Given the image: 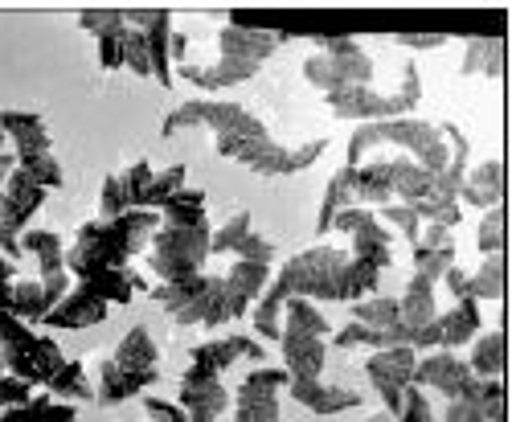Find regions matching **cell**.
<instances>
[{
    "mask_svg": "<svg viewBox=\"0 0 512 422\" xmlns=\"http://www.w3.org/2000/svg\"><path fill=\"white\" fill-rule=\"evenodd\" d=\"M189 128H205L213 136L218 156L238 160L242 168H250L254 177L304 173V168H312L328 148V140H320V136L300 140V144H283L254 111H246L242 103H222V99L181 103L177 111H168L164 123H160L164 136H177V132H189Z\"/></svg>",
    "mask_w": 512,
    "mask_h": 422,
    "instance_id": "cell-1",
    "label": "cell"
},
{
    "mask_svg": "<svg viewBox=\"0 0 512 422\" xmlns=\"http://www.w3.org/2000/svg\"><path fill=\"white\" fill-rule=\"evenodd\" d=\"M381 287V275L353 259L349 250L336 246H308L300 255H291L259 295V304L250 308L254 316V336L263 341H279L283 328V304L287 300H316V304H357L369 300Z\"/></svg>",
    "mask_w": 512,
    "mask_h": 422,
    "instance_id": "cell-2",
    "label": "cell"
},
{
    "mask_svg": "<svg viewBox=\"0 0 512 422\" xmlns=\"http://www.w3.org/2000/svg\"><path fill=\"white\" fill-rule=\"evenodd\" d=\"M271 275H275L271 263L230 259L222 271H201L189 283H156L148 287V295L181 328H222V324L242 320L259 304Z\"/></svg>",
    "mask_w": 512,
    "mask_h": 422,
    "instance_id": "cell-3",
    "label": "cell"
},
{
    "mask_svg": "<svg viewBox=\"0 0 512 422\" xmlns=\"http://www.w3.org/2000/svg\"><path fill=\"white\" fill-rule=\"evenodd\" d=\"M209 218L205 193L185 185L173 201L160 209V230L152 234L144 263L160 283H189L209 263Z\"/></svg>",
    "mask_w": 512,
    "mask_h": 422,
    "instance_id": "cell-4",
    "label": "cell"
},
{
    "mask_svg": "<svg viewBox=\"0 0 512 422\" xmlns=\"http://www.w3.org/2000/svg\"><path fill=\"white\" fill-rule=\"evenodd\" d=\"M156 230H160V214H152V209L82 222L74 242L66 246V271L74 279L127 271V267H132V259H140L148 250Z\"/></svg>",
    "mask_w": 512,
    "mask_h": 422,
    "instance_id": "cell-5",
    "label": "cell"
},
{
    "mask_svg": "<svg viewBox=\"0 0 512 422\" xmlns=\"http://www.w3.org/2000/svg\"><path fill=\"white\" fill-rule=\"evenodd\" d=\"M283 41H291L287 29H254V25H242V21H222L218 62H209V66L185 62L181 74L201 91H230V87H238V82H250L254 74H259L275 58V50L283 46Z\"/></svg>",
    "mask_w": 512,
    "mask_h": 422,
    "instance_id": "cell-6",
    "label": "cell"
},
{
    "mask_svg": "<svg viewBox=\"0 0 512 422\" xmlns=\"http://www.w3.org/2000/svg\"><path fill=\"white\" fill-rule=\"evenodd\" d=\"M160 377V345L144 324L127 328L123 341L95 361V402L99 406H119L127 398H144Z\"/></svg>",
    "mask_w": 512,
    "mask_h": 422,
    "instance_id": "cell-7",
    "label": "cell"
},
{
    "mask_svg": "<svg viewBox=\"0 0 512 422\" xmlns=\"http://www.w3.org/2000/svg\"><path fill=\"white\" fill-rule=\"evenodd\" d=\"M377 148H394L422 164L426 173L443 177V168L451 160V144L443 136V123H426V119H386V123H357V132L349 136V168L369 160Z\"/></svg>",
    "mask_w": 512,
    "mask_h": 422,
    "instance_id": "cell-8",
    "label": "cell"
},
{
    "mask_svg": "<svg viewBox=\"0 0 512 422\" xmlns=\"http://www.w3.org/2000/svg\"><path fill=\"white\" fill-rule=\"evenodd\" d=\"M189 185V168L185 164H168V168H156L148 160H132L123 164L119 173H111L99 189V218H119V214H136V209H160L173 201L181 189Z\"/></svg>",
    "mask_w": 512,
    "mask_h": 422,
    "instance_id": "cell-9",
    "label": "cell"
},
{
    "mask_svg": "<svg viewBox=\"0 0 512 422\" xmlns=\"http://www.w3.org/2000/svg\"><path fill=\"white\" fill-rule=\"evenodd\" d=\"M328 316L308 300L283 304V328H279V353L287 382H320L328 365Z\"/></svg>",
    "mask_w": 512,
    "mask_h": 422,
    "instance_id": "cell-10",
    "label": "cell"
},
{
    "mask_svg": "<svg viewBox=\"0 0 512 422\" xmlns=\"http://www.w3.org/2000/svg\"><path fill=\"white\" fill-rule=\"evenodd\" d=\"M0 132L13 140V160L17 168L37 181L41 189H62L66 185V173H62V160L54 156V140H50V128H46V115L37 107H5L0 111Z\"/></svg>",
    "mask_w": 512,
    "mask_h": 422,
    "instance_id": "cell-11",
    "label": "cell"
},
{
    "mask_svg": "<svg viewBox=\"0 0 512 422\" xmlns=\"http://www.w3.org/2000/svg\"><path fill=\"white\" fill-rule=\"evenodd\" d=\"M0 361H5L9 377L25 386L46 390L54 382V373L62 369L66 353L54 336H41L33 324H21L17 316H0Z\"/></svg>",
    "mask_w": 512,
    "mask_h": 422,
    "instance_id": "cell-12",
    "label": "cell"
},
{
    "mask_svg": "<svg viewBox=\"0 0 512 422\" xmlns=\"http://www.w3.org/2000/svg\"><path fill=\"white\" fill-rule=\"evenodd\" d=\"M320 50L304 58V78L316 91L336 95V91H357V87H373V58L365 54V46L349 33H324L316 37Z\"/></svg>",
    "mask_w": 512,
    "mask_h": 422,
    "instance_id": "cell-13",
    "label": "cell"
},
{
    "mask_svg": "<svg viewBox=\"0 0 512 422\" xmlns=\"http://www.w3.org/2000/svg\"><path fill=\"white\" fill-rule=\"evenodd\" d=\"M422 99V78H418V66L406 62L402 66V78L398 87L390 91H377V87H357V91H336V95H324L328 111L336 119H353V123H386V119H410V111L418 107Z\"/></svg>",
    "mask_w": 512,
    "mask_h": 422,
    "instance_id": "cell-14",
    "label": "cell"
},
{
    "mask_svg": "<svg viewBox=\"0 0 512 422\" xmlns=\"http://www.w3.org/2000/svg\"><path fill=\"white\" fill-rule=\"evenodd\" d=\"M41 205H46V189L29 181L21 168H13L5 189H0V255L5 259H21V234L29 230Z\"/></svg>",
    "mask_w": 512,
    "mask_h": 422,
    "instance_id": "cell-15",
    "label": "cell"
},
{
    "mask_svg": "<svg viewBox=\"0 0 512 422\" xmlns=\"http://www.w3.org/2000/svg\"><path fill=\"white\" fill-rule=\"evenodd\" d=\"M332 230L349 234V255L361 259L365 267H373L377 275H386L394 267V234L377 222L373 209H365V205L340 209L332 218Z\"/></svg>",
    "mask_w": 512,
    "mask_h": 422,
    "instance_id": "cell-16",
    "label": "cell"
},
{
    "mask_svg": "<svg viewBox=\"0 0 512 422\" xmlns=\"http://www.w3.org/2000/svg\"><path fill=\"white\" fill-rule=\"evenodd\" d=\"M283 390H287L283 369L271 365L250 369L230 394L234 422H283Z\"/></svg>",
    "mask_w": 512,
    "mask_h": 422,
    "instance_id": "cell-17",
    "label": "cell"
},
{
    "mask_svg": "<svg viewBox=\"0 0 512 422\" xmlns=\"http://www.w3.org/2000/svg\"><path fill=\"white\" fill-rule=\"evenodd\" d=\"M414 361H418L414 349H377V353L365 357V377H369V386L381 394V406H386L390 418H398L402 398L414 386Z\"/></svg>",
    "mask_w": 512,
    "mask_h": 422,
    "instance_id": "cell-18",
    "label": "cell"
},
{
    "mask_svg": "<svg viewBox=\"0 0 512 422\" xmlns=\"http://www.w3.org/2000/svg\"><path fill=\"white\" fill-rule=\"evenodd\" d=\"M209 259H250V263L275 267V242L250 226V209H234V214L209 234Z\"/></svg>",
    "mask_w": 512,
    "mask_h": 422,
    "instance_id": "cell-19",
    "label": "cell"
},
{
    "mask_svg": "<svg viewBox=\"0 0 512 422\" xmlns=\"http://www.w3.org/2000/svg\"><path fill=\"white\" fill-rule=\"evenodd\" d=\"M177 406L189 422H218L230 410V390L218 373L189 365L181 373V386H177Z\"/></svg>",
    "mask_w": 512,
    "mask_h": 422,
    "instance_id": "cell-20",
    "label": "cell"
},
{
    "mask_svg": "<svg viewBox=\"0 0 512 422\" xmlns=\"http://www.w3.org/2000/svg\"><path fill=\"white\" fill-rule=\"evenodd\" d=\"M480 304L476 300H459L455 308L439 312L431 324L422 328V353H455L463 345H472L480 336Z\"/></svg>",
    "mask_w": 512,
    "mask_h": 422,
    "instance_id": "cell-21",
    "label": "cell"
},
{
    "mask_svg": "<svg viewBox=\"0 0 512 422\" xmlns=\"http://www.w3.org/2000/svg\"><path fill=\"white\" fill-rule=\"evenodd\" d=\"M472 382H476V373L467 369V361L459 353H422L414 361V390H422V394L435 390L451 402L472 390Z\"/></svg>",
    "mask_w": 512,
    "mask_h": 422,
    "instance_id": "cell-22",
    "label": "cell"
},
{
    "mask_svg": "<svg viewBox=\"0 0 512 422\" xmlns=\"http://www.w3.org/2000/svg\"><path fill=\"white\" fill-rule=\"evenodd\" d=\"M504 377H476L472 390L447 402L443 422H508Z\"/></svg>",
    "mask_w": 512,
    "mask_h": 422,
    "instance_id": "cell-23",
    "label": "cell"
},
{
    "mask_svg": "<svg viewBox=\"0 0 512 422\" xmlns=\"http://www.w3.org/2000/svg\"><path fill=\"white\" fill-rule=\"evenodd\" d=\"M238 361H254V365H263L267 361V349L263 341H254V336H213V341H201L189 349V365L197 369H209V373H226L234 369Z\"/></svg>",
    "mask_w": 512,
    "mask_h": 422,
    "instance_id": "cell-24",
    "label": "cell"
},
{
    "mask_svg": "<svg viewBox=\"0 0 512 422\" xmlns=\"http://www.w3.org/2000/svg\"><path fill=\"white\" fill-rule=\"evenodd\" d=\"M107 316H111V308L99 300V295H91L87 287H78V283H74V287L62 295V304H54L41 324L54 328V332H78V328L107 324Z\"/></svg>",
    "mask_w": 512,
    "mask_h": 422,
    "instance_id": "cell-25",
    "label": "cell"
},
{
    "mask_svg": "<svg viewBox=\"0 0 512 422\" xmlns=\"http://www.w3.org/2000/svg\"><path fill=\"white\" fill-rule=\"evenodd\" d=\"M70 291V279H17L9 295V316L21 324H41L54 304H62V295Z\"/></svg>",
    "mask_w": 512,
    "mask_h": 422,
    "instance_id": "cell-26",
    "label": "cell"
},
{
    "mask_svg": "<svg viewBox=\"0 0 512 422\" xmlns=\"http://www.w3.org/2000/svg\"><path fill=\"white\" fill-rule=\"evenodd\" d=\"M140 29L148 37V58H152V82L173 87V62H168V41H173V13L164 9H136Z\"/></svg>",
    "mask_w": 512,
    "mask_h": 422,
    "instance_id": "cell-27",
    "label": "cell"
},
{
    "mask_svg": "<svg viewBox=\"0 0 512 422\" xmlns=\"http://www.w3.org/2000/svg\"><path fill=\"white\" fill-rule=\"evenodd\" d=\"M287 394L312 414H345L361 406V394L349 386H332V382H287Z\"/></svg>",
    "mask_w": 512,
    "mask_h": 422,
    "instance_id": "cell-28",
    "label": "cell"
},
{
    "mask_svg": "<svg viewBox=\"0 0 512 422\" xmlns=\"http://www.w3.org/2000/svg\"><path fill=\"white\" fill-rule=\"evenodd\" d=\"M459 205L467 209H496V205H504V164L500 160H484V164H476L472 173L463 177V185H459Z\"/></svg>",
    "mask_w": 512,
    "mask_h": 422,
    "instance_id": "cell-29",
    "label": "cell"
},
{
    "mask_svg": "<svg viewBox=\"0 0 512 422\" xmlns=\"http://www.w3.org/2000/svg\"><path fill=\"white\" fill-rule=\"evenodd\" d=\"M21 255L37 259V279H70V271H66V242L54 230L29 226L21 234Z\"/></svg>",
    "mask_w": 512,
    "mask_h": 422,
    "instance_id": "cell-30",
    "label": "cell"
},
{
    "mask_svg": "<svg viewBox=\"0 0 512 422\" xmlns=\"http://www.w3.org/2000/svg\"><path fill=\"white\" fill-rule=\"evenodd\" d=\"M0 422H82V418H78L74 402H58L50 394H37V398H29L21 406L0 410Z\"/></svg>",
    "mask_w": 512,
    "mask_h": 422,
    "instance_id": "cell-31",
    "label": "cell"
},
{
    "mask_svg": "<svg viewBox=\"0 0 512 422\" xmlns=\"http://www.w3.org/2000/svg\"><path fill=\"white\" fill-rule=\"evenodd\" d=\"M467 369H472L476 377H504V369H508V336H504V328L476 336L472 357H467Z\"/></svg>",
    "mask_w": 512,
    "mask_h": 422,
    "instance_id": "cell-32",
    "label": "cell"
},
{
    "mask_svg": "<svg viewBox=\"0 0 512 422\" xmlns=\"http://www.w3.org/2000/svg\"><path fill=\"white\" fill-rule=\"evenodd\" d=\"M50 398L58 402H95V386H91V369L82 361H62V369L54 373V382L46 386Z\"/></svg>",
    "mask_w": 512,
    "mask_h": 422,
    "instance_id": "cell-33",
    "label": "cell"
},
{
    "mask_svg": "<svg viewBox=\"0 0 512 422\" xmlns=\"http://www.w3.org/2000/svg\"><path fill=\"white\" fill-rule=\"evenodd\" d=\"M463 74H484V78H500L504 74V41L500 37H472L463 50Z\"/></svg>",
    "mask_w": 512,
    "mask_h": 422,
    "instance_id": "cell-34",
    "label": "cell"
},
{
    "mask_svg": "<svg viewBox=\"0 0 512 422\" xmlns=\"http://www.w3.org/2000/svg\"><path fill=\"white\" fill-rule=\"evenodd\" d=\"M467 295H472L476 304L480 300H488V304L504 300V250H500V255H488L480 263V271L467 275Z\"/></svg>",
    "mask_w": 512,
    "mask_h": 422,
    "instance_id": "cell-35",
    "label": "cell"
},
{
    "mask_svg": "<svg viewBox=\"0 0 512 422\" xmlns=\"http://www.w3.org/2000/svg\"><path fill=\"white\" fill-rule=\"evenodd\" d=\"M451 267H459V250H455V242L451 246H426V242H418L414 246V271L418 275H426V279H443Z\"/></svg>",
    "mask_w": 512,
    "mask_h": 422,
    "instance_id": "cell-36",
    "label": "cell"
},
{
    "mask_svg": "<svg viewBox=\"0 0 512 422\" xmlns=\"http://www.w3.org/2000/svg\"><path fill=\"white\" fill-rule=\"evenodd\" d=\"M365 422H435V410H431V394H422V390H406V398H402V410H398V418H390V414H373V418H365Z\"/></svg>",
    "mask_w": 512,
    "mask_h": 422,
    "instance_id": "cell-37",
    "label": "cell"
},
{
    "mask_svg": "<svg viewBox=\"0 0 512 422\" xmlns=\"http://www.w3.org/2000/svg\"><path fill=\"white\" fill-rule=\"evenodd\" d=\"M504 250V205L484 209V222H480V255H500Z\"/></svg>",
    "mask_w": 512,
    "mask_h": 422,
    "instance_id": "cell-38",
    "label": "cell"
},
{
    "mask_svg": "<svg viewBox=\"0 0 512 422\" xmlns=\"http://www.w3.org/2000/svg\"><path fill=\"white\" fill-rule=\"evenodd\" d=\"M390 41H398V46H406V50H439V46H447V33H394Z\"/></svg>",
    "mask_w": 512,
    "mask_h": 422,
    "instance_id": "cell-39",
    "label": "cell"
},
{
    "mask_svg": "<svg viewBox=\"0 0 512 422\" xmlns=\"http://www.w3.org/2000/svg\"><path fill=\"white\" fill-rule=\"evenodd\" d=\"M168 58H177V62H185V58H189V37H185V33H177V29H173V41H168Z\"/></svg>",
    "mask_w": 512,
    "mask_h": 422,
    "instance_id": "cell-40",
    "label": "cell"
},
{
    "mask_svg": "<svg viewBox=\"0 0 512 422\" xmlns=\"http://www.w3.org/2000/svg\"><path fill=\"white\" fill-rule=\"evenodd\" d=\"M17 168V160H13V152H0V189H5V181H9V173Z\"/></svg>",
    "mask_w": 512,
    "mask_h": 422,
    "instance_id": "cell-41",
    "label": "cell"
},
{
    "mask_svg": "<svg viewBox=\"0 0 512 422\" xmlns=\"http://www.w3.org/2000/svg\"><path fill=\"white\" fill-rule=\"evenodd\" d=\"M0 373H5V361H0Z\"/></svg>",
    "mask_w": 512,
    "mask_h": 422,
    "instance_id": "cell-42",
    "label": "cell"
}]
</instances>
